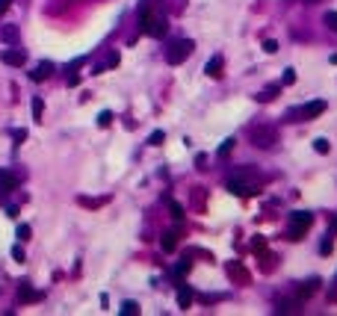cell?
Here are the masks:
<instances>
[{
    "mask_svg": "<svg viewBox=\"0 0 337 316\" xmlns=\"http://www.w3.org/2000/svg\"><path fill=\"white\" fill-rule=\"evenodd\" d=\"M237 198H252V195H258V186L255 183H246V180H240V177H228V183H225Z\"/></svg>",
    "mask_w": 337,
    "mask_h": 316,
    "instance_id": "5b68a950",
    "label": "cell"
},
{
    "mask_svg": "<svg viewBox=\"0 0 337 316\" xmlns=\"http://www.w3.org/2000/svg\"><path fill=\"white\" fill-rule=\"evenodd\" d=\"M36 299H38V293H36L27 281H21V284H18V302H21V305H30V302H36Z\"/></svg>",
    "mask_w": 337,
    "mask_h": 316,
    "instance_id": "8fae6325",
    "label": "cell"
},
{
    "mask_svg": "<svg viewBox=\"0 0 337 316\" xmlns=\"http://www.w3.org/2000/svg\"><path fill=\"white\" fill-rule=\"evenodd\" d=\"M317 290H320V278H308V281L299 287V293H296V296H299V299H308V296H314Z\"/></svg>",
    "mask_w": 337,
    "mask_h": 316,
    "instance_id": "5bb4252c",
    "label": "cell"
},
{
    "mask_svg": "<svg viewBox=\"0 0 337 316\" xmlns=\"http://www.w3.org/2000/svg\"><path fill=\"white\" fill-rule=\"evenodd\" d=\"M160 246H163V251H175L178 248V234L175 231H166L163 240H160Z\"/></svg>",
    "mask_w": 337,
    "mask_h": 316,
    "instance_id": "2e32d148",
    "label": "cell"
},
{
    "mask_svg": "<svg viewBox=\"0 0 337 316\" xmlns=\"http://www.w3.org/2000/svg\"><path fill=\"white\" fill-rule=\"evenodd\" d=\"M110 121H112V112H110V109L98 112V127H110Z\"/></svg>",
    "mask_w": 337,
    "mask_h": 316,
    "instance_id": "d4e9b609",
    "label": "cell"
},
{
    "mask_svg": "<svg viewBox=\"0 0 337 316\" xmlns=\"http://www.w3.org/2000/svg\"><path fill=\"white\" fill-rule=\"evenodd\" d=\"M0 62H3V65H15V68H18V65H24V62H27V53H24V50H0Z\"/></svg>",
    "mask_w": 337,
    "mask_h": 316,
    "instance_id": "52a82bcc",
    "label": "cell"
},
{
    "mask_svg": "<svg viewBox=\"0 0 337 316\" xmlns=\"http://www.w3.org/2000/svg\"><path fill=\"white\" fill-rule=\"evenodd\" d=\"M228 272H231V278H234L237 284H249V272L243 269V263H237V260L228 263Z\"/></svg>",
    "mask_w": 337,
    "mask_h": 316,
    "instance_id": "7c38bea8",
    "label": "cell"
},
{
    "mask_svg": "<svg viewBox=\"0 0 337 316\" xmlns=\"http://www.w3.org/2000/svg\"><path fill=\"white\" fill-rule=\"evenodd\" d=\"M50 71H53V62H38V65L30 71V80L41 83V80H47V77H50Z\"/></svg>",
    "mask_w": 337,
    "mask_h": 316,
    "instance_id": "30bf717a",
    "label": "cell"
},
{
    "mask_svg": "<svg viewBox=\"0 0 337 316\" xmlns=\"http://www.w3.org/2000/svg\"><path fill=\"white\" fill-rule=\"evenodd\" d=\"M80 83V74H68V86H77Z\"/></svg>",
    "mask_w": 337,
    "mask_h": 316,
    "instance_id": "8d00e7d4",
    "label": "cell"
},
{
    "mask_svg": "<svg viewBox=\"0 0 337 316\" xmlns=\"http://www.w3.org/2000/svg\"><path fill=\"white\" fill-rule=\"evenodd\" d=\"M118 59H121V56H118V50H110V53H107V59H104L101 65H104V68H115V65H118Z\"/></svg>",
    "mask_w": 337,
    "mask_h": 316,
    "instance_id": "ffe728a7",
    "label": "cell"
},
{
    "mask_svg": "<svg viewBox=\"0 0 337 316\" xmlns=\"http://www.w3.org/2000/svg\"><path fill=\"white\" fill-rule=\"evenodd\" d=\"M293 311H299V299H296V302H281V305H278V314H293Z\"/></svg>",
    "mask_w": 337,
    "mask_h": 316,
    "instance_id": "cb8c5ba5",
    "label": "cell"
},
{
    "mask_svg": "<svg viewBox=\"0 0 337 316\" xmlns=\"http://www.w3.org/2000/svg\"><path fill=\"white\" fill-rule=\"evenodd\" d=\"M12 257H15L18 263H24V248H21V246H15V248H12Z\"/></svg>",
    "mask_w": 337,
    "mask_h": 316,
    "instance_id": "e575fe53",
    "label": "cell"
},
{
    "mask_svg": "<svg viewBox=\"0 0 337 316\" xmlns=\"http://www.w3.org/2000/svg\"><path fill=\"white\" fill-rule=\"evenodd\" d=\"M249 139H252L258 148H272V145L278 142V130H275L272 124H255V127L249 130Z\"/></svg>",
    "mask_w": 337,
    "mask_h": 316,
    "instance_id": "3957f363",
    "label": "cell"
},
{
    "mask_svg": "<svg viewBox=\"0 0 337 316\" xmlns=\"http://www.w3.org/2000/svg\"><path fill=\"white\" fill-rule=\"evenodd\" d=\"M41 112H44V101L41 98H33V115H36V121H41Z\"/></svg>",
    "mask_w": 337,
    "mask_h": 316,
    "instance_id": "603a6c76",
    "label": "cell"
},
{
    "mask_svg": "<svg viewBox=\"0 0 337 316\" xmlns=\"http://www.w3.org/2000/svg\"><path fill=\"white\" fill-rule=\"evenodd\" d=\"M329 148H332L329 139H314V151H317V154H329Z\"/></svg>",
    "mask_w": 337,
    "mask_h": 316,
    "instance_id": "484cf974",
    "label": "cell"
},
{
    "mask_svg": "<svg viewBox=\"0 0 337 316\" xmlns=\"http://www.w3.org/2000/svg\"><path fill=\"white\" fill-rule=\"evenodd\" d=\"M175 296H178V308H181V311H187V308L192 305V290H189L187 284H178V287H175Z\"/></svg>",
    "mask_w": 337,
    "mask_h": 316,
    "instance_id": "ba28073f",
    "label": "cell"
},
{
    "mask_svg": "<svg viewBox=\"0 0 337 316\" xmlns=\"http://www.w3.org/2000/svg\"><path fill=\"white\" fill-rule=\"evenodd\" d=\"M80 204H86V207H98V204H104V198H80Z\"/></svg>",
    "mask_w": 337,
    "mask_h": 316,
    "instance_id": "836d02e7",
    "label": "cell"
},
{
    "mask_svg": "<svg viewBox=\"0 0 337 316\" xmlns=\"http://www.w3.org/2000/svg\"><path fill=\"white\" fill-rule=\"evenodd\" d=\"M204 71H207V77H213V80H216V77H222V56H219V53H216V56H210V62L204 65Z\"/></svg>",
    "mask_w": 337,
    "mask_h": 316,
    "instance_id": "4fadbf2b",
    "label": "cell"
},
{
    "mask_svg": "<svg viewBox=\"0 0 337 316\" xmlns=\"http://www.w3.org/2000/svg\"><path fill=\"white\" fill-rule=\"evenodd\" d=\"M0 38H3V41H18V27H15V24H6V27L0 30Z\"/></svg>",
    "mask_w": 337,
    "mask_h": 316,
    "instance_id": "ac0fdd59",
    "label": "cell"
},
{
    "mask_svg": "<svg viewBox=\"0 0 337 316\" xmlns=\"http://www.w3.org/2000/svg\"><path fill=\"white\" fill-rule=\"evenodd\" d=\"M263 50H266V53H275V50H278V41H275V38H266V41H263Z\"/></svg>",
    "mask_w": 337,
    "mask_h": 316,
    "instance_id": "d6a6232c",
    "label": "cell"
},
{
    "mask_svg": "<svg viewBox=\"0 0 337 316\" xmlns=\"http://www.w3.org/2000/svg\"><path fill=\"white\" fill-rule=\"evenodd\" d=\"M0 198H3V189H0Z\"/></svg>",
    "mask_w": 337,
    "mask_h": 316,
    "instance_id": "60d3db41",
    "label": "cell"
},
{
    "mask_svg": "<svg viewBox=\"0 0 337 316\" xmlns=\"http://www.w3.org/2000/svg\"><path fill=\"white\" fill-rule=\"evenodd\" d=\"M314 225V216L311 213H290V231H287V240H305L308 228Z\"/></svg>",
    "mask_w": 337,
    "mask_h": 316,
    "instance_id": "277c9868",
    "label": "cell"
},
{
    "mask_svg": "<svg viewBox=\"0 0 337 316\" xmlns=\"http://www.w3.org/2000/svg\"><path fill=\"white\" fill-rule=\"evenodd\" d=\"M231 148H234V139H225V142L219 145V151H216V154H219V157H225V154H231Z\"/></svg>",
    "mask_w": 337,
    "mask_h": 316,
    "instance_id": "f1b7e54d",
    "label": "cell"
},
{
    "mask_svg": "<svg viewBox=\"0 0 337 316\" xmlns=\"http://www.w3.org/2000/svg\"><path fill=\"white\" fill-rule=\"evenodd\" d=\"M12 139H15V145H21V142L27 139V130H24V127H18V130H12Z\"/></svg>",
    "mask_w": 337,
    "mask_h": 316,
    "instance_id": "4dcf8cb0",
    "label": "cell"
},
{
    "mask_svg": "<svg viewBox=\"0 0 337 316\" xmlns=\"http://www.w3.org/2000/svg\"><path fill=\"white\" fill-rule=\"evenodd\" d=\"M278 92H281V83H278V86H269V89H263V92L258 95V101H261V104H269V101H275V98H278Z\"/></svg>",
    "mask_w": 337,
    "mask_h": 316,
    "instance_id": "e0dca14e",
    "label": "cell"
},
{
    "mask_svg": "<svg viewBox=\"0 0 337 316\" xmlns=\"http://www.w3.org/2000/svg\"><path fill=\"white\" fill-rule=\"evenodd\" d=\"M323 112H326V101H308L305 106L290 109V112H287V121H314V118H320Z\"/></svg>",
    "mask_w": 337,
    "mask_h": 316,
    "instance_id": "6da1fadb",
    "label": "cell"
},
{
    "mask_svg": "<svg viewBox=\"0 0 337 316\" xmlns=\"http://www.w3.org/2000/svg\"><path fill=\"white\" fill-rule=\"evenodd\" d=\"M118 314H121V316H136V314H139V305H136V302H121Z\"/></svg>",
    "mask_w": 337,
    "mask_h": 316,
    "instance_id": "d6986e66",
    "label": "cell"
},
{
    "mask_svg": "<svg viewBox=\"0 0 337 316\" xmlns=\"http://www.w3.org/2000/svg\"><path fill=\"white\" fill-rule=\"evenodd\" d=\"M166 204H169V210H172V219H178V222H181V219H184V207H181L178 201H172V198H169Z\"/></svg>",
    "mask_w": 337,
    "mask_h": 316,
    "instance_id": "44dd1931",
    "label": "cell"
},
{
    "mask_svg": "<svg viewBox=\"0 0 337 316\" xmlns=\"http://www.w3.org/2000/svg\"><path fill=\"white\" fill-rule=\"evenodd\" d=\"M192 50H195V41H192V38H178V41L169 44V50H166V62H169V65H181Z\"/></svg>",
    "mask_w": 337,
    "mask_h": 316,
    "instance_id": "7a4b0ae2",
    "label": "cell"
},
{
    "mask_svg": "<svg viewBox=\"0 0 337 316\" xmlns=\"http://www.w3.org/2000/svg\"><path fill=\"white\" fill-rule=\"evenodd\" d=\"M163 139H166V133H163V130H154V133L148 136V142H151V145H163Z\"/></svg>",
    "mask_w": 337,
    "mask_h": 316,
    "instance_id": "83f0119b",
    "label": "cell"
},
{
    "mask_svg": "<svg viewBox=\"0 0 337 316\" xmlns=\"http://www.w3.org/2000/svg\"><path fill=\"white\" fill-rule=\"evenodd\" d=\"M3 210H6V216H9V219H18V213H21V207H18V204H6Z\"/></svg>",
    "mask_w": 337,
    "mask_h": 316,
    "instance_id": "1f68e13d",
    "label": "cell"
},
{
    "mask_svg": "<svg viewBox=\"0 0 337 316\" xmlns=\"http://www.w3.org/2000/svg\"><path fill=\"white\" fill-rule=\"evenodd\" d=\"M326 27L332 33H337V12H326Z\"/></svg>",
    "mask_w": 337,
    "mask_h": 316,
    "instance_id": "4316f807",
    "label": "cell"
},
{
    "mask_svg": "<svg viewBox=\"0 0 337 316\" xmlns=\"http://www.w3.org/2000/svg\"><path fill=\"white\" fill-rule=\"evenodd\" d=\"M296 83V71L293 68H284V74H281V86H293Z\"/></svg>",
    "mask_w": 337,
    "mask_h": 316,
    "instance_id": "7402d4cb",
    "label": "cell"
},
{
    "mask_svg": "<svg viewBox=\"0 0 337 316\" xmlns=\"http://www.w3.org/2000/svg\"><path fill=\"white\" fill-rule=\"evenodd\" d=\"M335 234H337V216L332 219V231H329V237H335Z\"/></svg>",
    "mask_w": 337,
    "mask_h": 316,
    "instance_id": "74e56055",
    "label": "cell"
},
{
    "mask_svg": "<svg viewBox=\"0 0 337 316\" xmlns=\"http://www.w3.org/2000/svg\"><path fill=\"white\" fill-rule=\"evenodd\" d=\"M320 251H323V254H329V251H332V237H326V240H323V246H320Z\"/></svg>",
    "mask_w": 337,
    "mask_h": 316,
    "instance_id": "d590c367",
    "label": "cell"
},
{
    "mask_svg": "<svg viewBox=\"0 0 337 316\" xmlns=\"http://www.w3.org/2000/svg\"><path fill=\"white\" fill-rule=\"evenodd\" d=\"M169 33V21L160 15V18H154L151 24H148V30H145V35H154V38H163Z\"/></svg>",
    "mask_w": 337,
    "mask_h": 316,
    "instance_id": "8992f818",
    "label": "cell"
},
{
    "mask_svg": "<svg viewBox=\"0 0 337 316\" xmlns=\"http://www.w3.org/2000/svg\"><path fill=\"white\" fill-rule=\"evenodd\" d=\"M30 240V225H18V243H27Z\"/></svg>",
    "mask_w": 337,
    "mask_h": 316,
    "instance_id": "f546056e",
    "label": "cell"
},
{
    "mask_svg": "<svg viewBox=\"0 0 337 316\" xmlns=\"http://www.w3.org/2000/svg\"><path fill=\"white\" fill-rule=\"evenodd\" d=\"M9 3H12V0H0V15H3V12L9 9Z\"/></svg>",
    "mask_w": 337,
    "mask_h": 316,
    "instance_id": "f35d334b",
    "label": "cell"
},
{
    "mask_svg": "<svg viewBox=\"0 0 337 316\" xmlns=\"http://www.w3.org/2000/svg\"><path fill=\"white\" fill-rule=\"evenodd\" d=\"M184 3H187V0H178V6H184Z\"/></svg>",
    "mask_w": 337,
    "mask_h": 316,
    "instance_id": "ab89813d",
    "label": "cell"
},
{
    "mask_svg": "<svg viewBox=\"0 0 337 316\" xmlns=\"http://www.w3.org/2000/svg\"><path fill=\"white\" fill-rule=\"evenodd\" d=\"M18 186V177L12 175V172H6V169H0V189L3 192H12Z\"/></svg>",
    "mask_w": 337,
    "mask_h": 316,
    "instance_id": "9a60e30c",
    "label": "cell"
},
{
    "mask_svg": "<svg viewBox=\"0 0 337 316\" xmlns=\"http://www.w3.org/2000/svg\"><path fill=\"white\" fill-rule=\"evenodd\" d=\"M151 3H154V0H142V3H139V27H142V33H145V30H148V24L154 21Z\"/></svg>",
    "mask_w": 337,
    "mask_h": 316,
    "instance_id": "9c48e42d",
    "label": "cell"
}]
</instances>
